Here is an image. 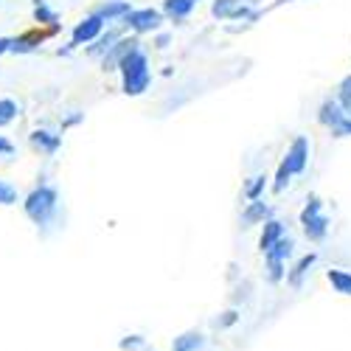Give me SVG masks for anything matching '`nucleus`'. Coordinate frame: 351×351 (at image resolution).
Returning a JSON list of instances; mask_svg holds the SVG:
<instances>
[{
	"label": "nucleus",
	"mask_w": 351,
	"mask_h": 351,
	"mask_svg": "<svg viewBox=\"0 0 351 351\" xmlns=\"http://www.w3.org/2000/svg\"><path fill=\"white\" fill-rule=\"evenodd\" d=\"M115 40H119V34H115V32H110V34L99 37V40H96V45H90V48H87V53H93V56H99V53H107V51H110V45H112Z\"/></svg>",
	"instance_id": "412c9836"
},
{
	"label": "nucleus",
	"mask_w": 351,
	"mask_h": 351,
	"mask_svg": "<svg viewBox=\"0 0 351 351\" xmlns=\"http://www.w3.org/2000/svg\"><path fill=\"white\" fill-rule=\"evenodd\" d=\"M43 40H45L43 32H25V34H20V37H12L9 51H12V53H32V51L40 48Z\"/></svg>",
	"instance_id": "9d476101"
},
{
	"label": "nucleus",
	"mask_w": 351,
	"mask_h": 351,
	"mask_svg": "<svg viewBox=\"0 0 351 351\" xmlns=\"http://www.w3.org/2000/svg\"><path fill=\"white\" fill-rule=\"evenodd\" d=\"M292 256V239L289 237H281L270 250H267V258H276V261H284Z\"/></svg>",
	"instance_id": "6ab92c4d"
},
{
	"label": "nucleus",
	"mask_w": 351,
	"mask_h": 351,
	"mask_svg": "<svg viewBox=\"0 0 351 351\" xmlns=\"http://www.w3.org/2000/svg\"><path fill=\"white\" fill-rule=\"evenodd\" d=\"M281 237H284V225H281V222H276V219H270V222L265 225V230H261L258 247L267 253V250H270V247H273V245H276V242H278Z\"/></svg>",
	"instance_id": "ddd939ff"
},
{
	"label": "nucleus",
	"mask_w": 351,
	"mask_h": 351,
	"mask_svg": "<svg viewBox=\"0 0 351 351\" xmlns=\"http://www.w3.org/2000/svg\"><path fill=\"white\" fill-rule=\"evenodd\" d=\"M315 258H317L315 253H306V256H304V258L298 261V265H295V267H292V273L287 276V281H289L292 287H301V281H304V276H306V273H309V267L315 265Z\"/></svg>",
	"instance_id": "dca6fc26"
},
{
	"label": "nucleus",
	"mask_w": 351,
	"mask_h": 351,
	"mask_svg": "<svg viewBox=\"0 0 351 351\" xmlns=\"http://www.w3.org/2000/svg\"><path fill=\"white\" fill-rule=\"evenodd\" d=\"M306 160H309V143H306V138H295L284 158V166L289 169V174H301L306 169Z\"/></svg>",
	"instance_id": "39448f33"
},
{
	"label": "nucleus",
	"mask_w": 351,
	"mask_h": 351,
	"mask_svg": "<svg viewBox=\"0 0 351 351\" xmlns=\"http://www.w3.org/2000/svg\"><path fill=\"white\" fill-rule=\"evenodd\" d=\"M265 186H267V178H265V174H258V178H253V183L245 189L247 199H258V194L265 191Z\"/></svg>",
	"instance_id": "b1692460"
},
{
	"label": "nucleus",
	"mask_w": 351,
	"mask_h": 351,
	"mask_svg": "<svg viewBox=\"0 0 351 351\" xmlns=\"http://www.w3.org/2000/svg\"><path fill=\"white\" fill-rule=\"evenodd\" d=\"M163 9H166V14H169V17L180 20V17H186V14L194 9V0H166Z\"/></svg>",
	"instance_id": "a211bd4d"
},
{
	"label": "nucleus",
	"mask_w": 351,
	"mask_h": 351,
	"mask_svg": "<svg viewBox=\"0 0 351 351\" xmlns=\"http://www.w3.org/2000/svg\"><path fill=\"white\" fill-rule=\"evenodd\" d=\"M211 14L219 20H239V17H250V3L245 0H214Z\"/></svg>",
	"instance_id": "0eeeda50"
},
{
	"label": "nucleus",
	"mask_w": 351,
	"mask_h": 351,
	"mask_svg": "<svg viewBox=\"0 0 351 351\" xmlns=\"http://www.w3.org/2000/svg\"><path fill=\"white\" fill-rule=\"evenodd\" d=\"M166 45H169V37H166V34H163V37H158V48H166Z\"/></svg>",
	"instance_id": "473e14b6"
},
{
	"label": "nucleus",
	"mask_w": 351,
	"mask_h": 351,
	"mask_svg": "<svg viewBox=\"0 0 351 351\" xmlns=\"http://www.w3.org/2000/svg\"><path fill=\"white\" fill-rule=\"evenodd\" d=\"M143 343H146V340H143L141 335H130V337L121 340V348H124V351H135V348H141Z\"/></svg>",
	"instance_id": "cd10ccee"
},
{
	"label": "nucleus",
	"mask_w": 351,
	"mask_h": 351,
	"mask_svg": "<svg viewBox=\"0 0 351 351\" xmlns=\"http://www.w3.org/2000/svg\"><path fill=\"white\" fill-rule=\"evenodd\" d=\"M17 202V189L6 180H0V206H14Z\"/></svg>",
	"instance_id": "5701e85b"
},
{
	"label": "nucleus",
	"mask_w": 351,
	"mask_h": 351,
	"mask_svg": "<svg viewBox=\"0 0 351 351\" xmlns=\"http://www.w3.org/2000/svg\"><path fill=\"white\" fill-rule=\"evenodd\" d=\"M337 104H340L346 112H351V76H346V79L340 82V96H337Z\"/></svg>",
	"instance_id": "4be33fe9"
},
{
	"label": "nucleus",
	"mask_w": 351,
	"mask_h": 351,
	"mask_svg": "<svg viewBox=\"0 0 351 351\" xmlns=\"http://www.w3.org/2000/svg\"><path fill=\"white\" fill-rule=\"evenodd\" d=\"M138 45H141L138 40H115V43L110 45V51L104 53V62H101L104 71H115V68H119V65L127 60V56L138 48Z\"/></svg>",
	"instance_id": "423d86ee"
},
{
	"label": "nucleus",
	"mask_w": 351,
	"mask_h": 351,
	"mask_svg": "<svg viewBox=\"0 0 351 351\" xmlns=\"http://www.w3.org/2000/svg\"><path fill=\"white\" fill-rule=\"evenodd\" d=\"M230 324H237V312H225V317H222V326H230Z\"/></svg>",
	"instance_id": "7c9ffc66"
},
{
	"label": "nucleus",
	"mask_w": 351,
	"mask_h": 351,
	"mask_svg": "<svg viewBox=\"0 0 351 351\" xmlns=\"http://www.w3.org/2000/svg\"><path fill=\"white\" fill-rule=\"evenodd\" d=\"M17 149H14V143L9 141V138H3V135H0V160H3V158H12Z\"/></svg>",
	"instance_id": "c85d7f7f"
},
{
	"label": "nucleus",
	"mask_w": 351,
	"mask_h": 351,
	"mask_svg": "<svg viewBox=\"0 0 351 351\" xmlns=\"http://www.w3.org/2000/svg\"><path fill=\"white\" fill-rule=\"evenodd\" d=\"M160 12L155 9H141V12H130L127 14V25L132 28L135 34H146V32H155V28L160 25Z\"/></svg>",
	"instance_id": "20e7f679"
},
{
	"label": "nucleus",
	"mask_w": 351,
	"mask_h": 351,
	"mask_svg": "<svg viewBox=\"0 0 351 351\" xmlns=\"http://www.w3.org/2000/svg\"><path fill=\"white\" fill-rule=\"evenodd\" d=\"M289 178H292V174H289V169L281 163L278 166V174H276V183H273V189H276V194H281L284 189H287V183H289Z\"/></svg>",
	"instance_id": "a878e982"
},
{
	"label": "nucleus",
	"mask_w": 351,
	"mask_h": 351,
	"mask_svg": "<svg viewBox=\"0 0 351 351\" xmlns=\"http://www.w3.org/2000/svg\"><path fill=\"white\" fill-rule=\"evenodd\" d=\"M119 68L124 76V93L127 96H141L146 87H149V62H146V53L141 48H135Z\"/></svg>",
	"instance_id": "f03ea898"
},
{
	"label": "nucleus",
	"mask_w": 351,
	"mask_h": 351,
	"mask_svg": "<svg viewBox=\"0 0 351 351\" xmlns=\"http://www.w3.org/2000/svg\"><path fill=\"white\" fill-rule=\"evenodd\" d=\"M93 14L101 17V20H119V17L130 14V3H127V0H110V3H101Z\"/></svg>",
	"instance_id": "f8f14e48"
},
{
	"label": "nucleus",
	"mask_w": 351,
	"mask_h": 351,
	"mask_svg": "<svg viewBox=\"0 0 351 351\" xmlns=\"http://www.w3.org/2000/svg\"><path fill=\"white\" fill-rule=\"evenodd\" d=\"M326 278H329V284L335 287V292L351 295V273H346V270H329Z\"/></svg>",
	"instance_id": "f3484780"
},
{
	"label": "nucleus",
	"mask_w": 351,
	"mask_h": 351,
	"mask_svg": "<svg viewBox=\"0 0 351 351\" xmlns=\"http://www.w3.org/2000/svg\"><path fill=\"white\" fill-rule=\"evenodd\" d=\"M267 217H270V208H267L261 199H253L250 206L245 208V214H242V225L250 228V225H256V222H261V219H267Z\"/></svg>",
	"instance_id": "4468645a"
},
{
	"label": "nucleus",
	"mask_w": 351,
	"mask_h": 351,
	"mask_svg": "<svg viewBox=\"0 0 351 351\" xmlns=\"http://www.w3.org/2000/svg\"><path fill=\"white\" fill-rule=\"evenodd\" d=\"M202 346H206V340H202L199 332H186V335H180V337H174L171 351H199Z\"/></svg>",
	"instance_id": "2eb2a0df"
},
{
	"label": "nucleus",
	"mask_w": 351,
	"mask_h": 351,
	"mask_svg": "<svg viewBox=\"0 0 351 351\" xmlns=\"http://www.w3.org/2000/svg\"><path fill=\"white\" fill-rule=\"evenodd\" d=\"M343 115H346V110L335 101V99H329V101H324V107H320V124H326V127H332V130H337L340 127V121H343Z\"/></svg>",
	"instance_id": "9b49d317"
},
{
	"label": "nucleus",
	"mask_w": 351,
	"mask_h": 351,
	"mask_svg": "<svg viewBox=\"0 0 351 351\" xmlns=\"http://www.w3.org/2000/svg\"><path fill=\"white\" fill-rule=\"evenodd\" d=\"M34 17H37L40 23H56V14L43 3V0H37V3H34Z\"/></svg>",
	"instance_id": "393cba45"
},
{
	"label": "nucleus",
	"mask_w": 351,
	"mask_h": 351,
	"mask_svg": "<svg viewBox=\"0 0 351 351\" xmlns=\"http://www.w3.org/2000/svg\"><path fill=\"white\" fill-rule=\"evenodd\" d=\"M267 261H270V265H267L270 273H267V276H270L273 284H278V281L284 278V261H276V258H267Z\"/></svg>",
	"instance_id": "bb28decb"
},
{
	"label": "nucleus",
	"mask_w": 351,
	"mask_h": 351,
	"mask_svg": "<svg viewBox=\"0 0 351 351\" xmlns=\"http://www.w3.org/2000/svg\"><path fill=\"white\" fill-rule=\"evenodd\" d=\"M101 25H104V20H101V17H96V14H90L87 20H82V23L73 28L71 48H76V45H82V43H90V40H96V37L101 34Z\"/></svg>",
	"instance_id": "6e6552de"
},
{
	"label": "nucleus",
	"mask_w": 351,
	"mask_h": 351,
	"mask_svg": "<svg viewBox=\"0 0 351 351\" xmlns=\"http://www.w3.org/2000/svg\"><path fill=\"white\" fill-rule=\"evenodd\" d=\"M60 197H56V189L51 186H37L32 194L25 197L23 208L28 214V219H32L34 225H48L53 217H56V208H60V202H56Z\"/></svg>",
	"instance_id": "f257e3e1"
},
{
	"label": "nucleus",
	"mask_w": 351,
	"mask_h": 351,
	"mask_svg": "<svg viewBox=\"0 0 351 351\" xmlns=\"http://www.w3.org/2000/svg\"><path fill=\"white\" fill-rule=\"evenodd\" d=\"M28 141H32V146L37 152H43V155H56V149L62 146V138L56 135V132H48V130H34L32 135H28Z\"/></svg>",
	"instance_id": "1a4fd4ad"
},
{
	"label": "nucleus",
	"mask_w": 351,
	"mask_h": 351,
	"mask_svg": "<svg viewBox=\"0 0 351 351\" xmlns=\"http://www.w3.org/2000/svg\"><path fill=\"white\" fill-rule=\"evenodd\" d=\"M337 138H343V135H351V112H346L343 115V121H340V127L337 130H332Z\"/></svg>",
	"instance_id": "c756f323"
},
{
	"label": "nucleus",
	"mask_w": 351,
	"mask_h": 351,
	"mask_svg": "<svg viewBox=\"0 0 351 351\" xmlns=\"http://www.w3.org/2000/svg\"><path fill=\"white\" fill-rule=\"evenodd\" d=\"M17 119V104L12 99H0V127H9Z\"/></svg>",
	"instance_id": "aec40b11"
},
{
	"label": "nucleus",
	"mask_w": 351,
	"mask_h": 351,
	"mask_svg": "<svg viewBox=\"0 0 351 351\" xmlns=\"http://www.w3.org/2000/svg\"><path fill=\"white\" fill-rule=\"evenodd\" d=\"M301 225H304V233L309 242H320L326 237L329 230V219L324 217V202L317 197H309L306 199V208L301 211Z\"/></svg>",
	"instance_id": "7ed1b4c3"
},
{
	"label": "nucleus",
	"mask_w": 351,
	"mask_h": 351,
	"mask_svg": "<svg viewBox=\"0 0 351 351\" xmlns=\"http://www.w3.org/2000/svg\"><path fill=\"white\" fill-rule=\"evenodd\" d=\"M12 45V37H0V53H6Z\"/></svg>",
	"instance_id": "2f4dec72"
}]
</instances>
